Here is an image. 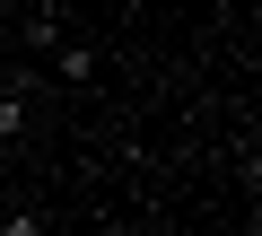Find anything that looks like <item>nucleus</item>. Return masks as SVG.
Wrapping results in <instances>:
<instances>
[{
	"label": "nucleus",
	"mask_w": 262,
	"mask_h": 236,
	"mask_svg": "<svg viewBox=\"0 0 262 236\" xmlns=\"http://www.w3.org/2000/svg\"><path fill=\"white\" fill-rule=\"evenodd\" d=\"M27 44H35V53H53V44H61V18H53V9H35V18H27Z\"/></svg>",
	"instance_id": "nucleus-1"
},
{
	"label": "nucleus",
	"mask_w": 262,
	"mask_h": 236,
	"mask_svg": "<svg viewBox=\"0 0 262 236\" xmlns=\"http://www.w3.org/2000/svg\"><path fill=\"white\" fill-rule=\"evenodd\" d=\"M18 123H27V105H18V96H0V140H9Z\"/></svg>",
	"instance_id": "nucleus-2"
}]
</instances>
